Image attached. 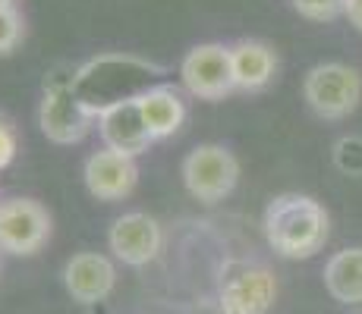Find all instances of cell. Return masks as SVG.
<instances>
[{"label": "cell", "instance_id": "6da1fadb", "mask_svg": "<svg viewBox=\"0 0 362 314\" xmlns=\"http://www.w3.org/2000/svg\"><path fill=\"white\" fill-rule=\"evenodd\" d=\"M264 239L281 258H312L325 248L331 217L315 198L299 192L277 195L264 207Z\"/></svg>", "mask_w": 362, "mask_h": 314}, {"label": "cell", "instance_id": "7a4b0ae2", "mask_svg": "<svg viewBox=\"0 0 362 314\" xmlns=\"http://www.w3.org/2000/svg\"><path fill=\"white\" fill-rule=\"evenodd\" d=\"M277 298V280L268 264L230 258L218 277L221 314H268Z\"/></svg>", "mask_w": 362, "mask_h": 314}, {"label": "cell", "instance_id": "3957f363", "mask_svg": "<svg viewBox=\"0 0 362 314\" xmlns=\"http://www.w3.org/2000/svg\"><path fill=\"white\" fill-rule=\"evenodd\" d=\"M303 97L322 120H344L359 107L362 76L346 63H318L305 73Z\"/></svg>", "mask_w": 362, "mask_h": 314}, {"label": "cell", "instance_id": "277c9868", "mask_svg": "<svg viewBox=\"0 0 362 314\" xmlns=\"http://www.w3.org/2000/svg\"><path fill=\"white\" fill-rule=\"evenodd\" d=\"M92 123H98V116L76 95L69 79H51V85H45L38 107V126L54 145L82 142L92 129Z\"/></svg>", "mask_w": 362, "mask_h": 314}, {"label": "cell", "instance_id": "5b68a950", "mask_svg": "<svg viewBox=\"0 0 362 314\" xmlns=\"http://www.w3.org/2000/svg\"><path fill=\"white\" fill-rule=\"evenodd\" d=\"M240 179V160L224 145H199L183 160V186L202 205L224 201Z\"/></svg>", "mask_w": 362, "mask_h": 314}, {"label": "cell", "instance_id": "8992f818", "mask_svg": "<svg viewBox=\"0 0 362 314\" xmlns=\"http://www.w3.org/2000/svg\"><path fill=\"white\" fill-rule=\"evenodd\" d=\"M180 79L183 88L192 97L202 101H221L233 92V60L230 47L208 41V44H196L180 63Z\"/></svg>", "mask_w": 362, "mask_h": 314}, {"label": "cell", "instance_id": "52a82bcc", "mask_svg": "<svg viewBox=\"0 0 362 314\" xmlns=\"http://www.w3.org/2000/svg\"><path fill=\"white\" fill-rule=\"evenodd\" d=\"M51 236V214L35 198L0 201V248L10 255H35Z\"/></svg>", "mask_w": 362, "mask_h": 314}, {"label": "cell", "instance_id": "ba28073f", "mask_svg": "<svg viewBox=\"0 0 362 314\" xmlns=\"http://www.w3.org/2000/svg\"><path fill=\"white\" fill-rule=\"evenodd\" d=\"M107 246L117 261L129 264V267H145L148 261H155L164 246L161 223L145 211H129L110 223Z\"/></svg>", "mask_w": 362, "mask_h": 314}, {"label": "cell", "instance_id": "9c48e42d", "mask_svg": "<svg viewBox=\"0 0 362 314\" xmlns=\"http://www.w3.org/2000/svg\"><path fill=\"white\" fill-rule=\"evenodd\" d=\"M98 132H101L104 148L120 151V155H127V157H139L155 142V138L148 135V129H145L139 95L104 107L98 114Z\"/></svg>", "mask_w": 362, "mask_h": 314}, {"label": "cell", "instance_id": "30bf717a", "mask_svg": "<svg viewBox=\"0 0 362 314\" xmlns=\"http://www.w3.org/2000/svg\"><path fill=\"white\" fill-rule=\"evenodd\" d=\"M117 267L107 255L98 251H79L66 261L64 267V286L79 305H98L114 292Z\"/></svg>", "mask_w": 362, "mask_h": 314}, {"label": "cell", "instance_id": "8fae6325", "mask_svg": "<svg viewBox=\"0 0 362 314\" xmlns=\"http://www.w3.org/2000/svg\"><path fill=\"white\" fill-rule=\"evenodd\" d=\"M82 176H86V188L98 201H120L136 188L139 167H136V157H127V155H120V151L101 148L86 160Z\"/></svg>", "mask_w": 362, "mask_h": 314}, {"label": "cell", "instance_id": "7c38bea8", "mask_svg": "<svg viewBox=\"0 0 362 314\" xmlns=\"http://www.w3.org/2000/svg\"><path fill=\"white\" fill-rule=\"evenodd\" d=\"M233 85L240 92H262L277 73V54L259 38H243L230 47Z\"/></svg>", "mask_w": 362, "mask_h": 314}, {"label": "cell", "instance_id": "4fadbf2b", "mask_svg": "<svg viewBox=\"0 0 362 314\" xmlns=\"http://www.w3.org/2000/svg\"><path fill=\"white\" fill-rule=\"evenodd\" d=\"M139 107H142V120L148 135L167 138L186 123V101L180 97L177 88L170 85H151L139 95Z\"/></svg>", "mask_w": 362, "mask_h": 314}, {"label": "cell", "instance_id": "5bb4252c", "mask_svg": "<svg viewBox=\"0 0 362 314\" xmlns=\"http://www.w3.org/2000/svg\"><path fill=\"white\" fill-rule=\"evenodd\" d=\"M325 289L344 305H362V248H344L325 264Z\"/></svg>", "mask_w": 362, "mask_h": 314}, {"label": "cell", "instance_id": "9a60e30c", "mask_svg": "<svg viewBox=\"0 0 362 314\" xmlns=\"http://www.w3.org/2000/svg\"><path fill=\"white\" fill-rule=\"evenodd\" d=\"M331 160L344 176H362V135H344L334 142Z\"/></svg>", "mask_w": 362, "mask_h": 314}, {"label": "cell", "instance_id": "2e32d148", "mask_svg": "<svg viewBox=\"0 0 362 314\" xmlns=\"http://www.w3.org/2000/svg\"><path fill=\"white\" fill-rule=\"evenodd\" d=\"M23 38V16L16 6H0V57L10 54Z\"/></svg>", "mask_w": 362, "mask_h": 314}, {"label": "cell", "instance_id": "e0dca14e", "mask_svg": "<svg viewBox=\"0 0 362 314\" xmlns=\"http://www.w3.org/2000/svg\"><path fill=\"white\" fill-rule=\"evenodd\" d=\"M293 6L305 19H318V23L344 13V0H293Z\"/></svg>", "mask_w": 362, "mask_h": 314}, {"label": "cell", "instance_id": "ac0fdd59", "mask_svg": "<svg viewBox=\"0 0 362 314\" xmlns=\"http://www.w3.org/2000/svg\"><path fill=\"white\" fill-rule=\"evenodd\" d=\"M19 151V138H16V126H13L10 116L0 114V170L13 164Z\"/></svg>", "mask_w": 362, "mask_h": 314}, {"label": "cell", "instance_id": "d6986e66", "mask_svg": "<svg viewBox=\"0 0 362 314\" xmlns=\"http://www.w3.org/2000/svg\"><path fill=\"white\" fill-rule=\"evenodd\" d=\"M344 16L362 32V0H344Z\"/></svg>", "mask_w": 362, "mask_h": 314}, {"label": "cell", "instance_id": "ffe728a7", "mask_svg": "<svg viewBox=\"0 0 362 314\" xmlns=\"http://www.w3.org/2000/svg\"><path fill=\"white\" fill-rule=\"evenodd\" d=\"M0 6H13V0H0Z\"/></svg>", "mask_w": 362, "mask_h": 314}]
</instances>
